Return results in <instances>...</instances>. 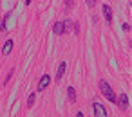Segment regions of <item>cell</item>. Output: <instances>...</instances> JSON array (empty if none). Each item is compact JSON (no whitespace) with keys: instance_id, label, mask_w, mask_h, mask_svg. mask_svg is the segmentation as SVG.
<instances>
[{"instance_id":"12","label":"cell","mask_w":132,"mask_h":117,"mask_svg":"<svg viewBox=\"0 0 132 117\" xmlns=\"http://www.w3.org/2000/svg\"><path fill=\"white\" fill-rule=\"evenodd\" d=\"M35 101H36V94H31V95L27 97V108H31V106L35 104Z\"/></svg>"},{"instance_id":"14","label":"cell","mask_w":132,"mask_h":117,"mask_svg":"<svg viewBox=\"0 0 132 117\" xmlns=\"http://www.w3.org/2000/svg\"><path fill=\"white\" fill-rule=\"evenodd\" d=\"M65 7L67 9H72L74 7V0H65Z\"/></svg>"},{"instance_id":"20","label":"cell","mask_w":132,"mask_h":117,"mask_svg":"<svg viewBox=\"0 0 132 117\" xmlns=\"http://www.w3.org/2000/svg\"><path fill=\"white\" fill-rule=\"evenodd\" d=\"M0 24H2V22H0Z\"/></svg>"},{"instance_id":"19","label":"cell","mask_w":132,"mask_h":117,"mask_svg":"<svg viewBox=\"0 0 132 117\" xmlns=\"http://www.w3.org/2000/svg\"><path fill=\"white\" fill-rule=\"evenodd\" d=\"M31 2H33V0H26V4H27V6H29V4H31Z\"/></svg>"},{"instance_id":"10","label":"cell","mask_w":132,"mask_h":117,"mask_svg":"<svg viewBox=\"0 0 132 117\" xmlns=\"http://www.w3.org/2000/svg\"><path fill=\"white\" fill-rule=\"evenodd\" d=\"M67 97H69L71 104L76 103V90H74V86H67Z\"/></svg>"},{"instance_id":"6","label":"cell","mask_w":132,"mask_h":117,"mask_svg":"<svg viewBox=\"0 0 132 117\" xmlns=\"http://www.w3.org/2000/svg\"><path fill=\"white\" fill-rule=\"evenodd\" d=\"M101 11H103V15H105V20H107V24L110 25L112 24V9H110V6H101Z\"/></svg>"},{"instance_id":"11","label":"cell","mask_w":132,"mask_h":117,"mask_svg":"<svg viewBox=\"0 0 132 117\" xmlns=\"http://www.w3.org/2000/svg\"><path fill=\"white\" fill-rule=\"evenodd\" d=\"M71 27H72V22H71V18L63 20V33H71Z\"/></svg>"},{"instance_id":"9","label":"cell","mask_w":132,"mask_h":117,"mask_svg":"<svg viewBox=\"0 0 132 117\" xmlns=\"http://www.w3.org/2000/svg\"><path fill=\"white\" fill-rule=\"evenodd\" d=\"M11 49H13V40H7V42L4 43V47H2V54H4V56H9Z\"/></svg>"},{"instance_id":"15","label":"cell","mask_w":132,"mask_h":117,"mask_svg":"<svg viewBox=\"0 0 132 117\" xmlns=\"http://www.w3.org/2000/svg\"><path fill=\"white\" fill-rule=\"evenodd\" d=\"M13 74H15V70H9V74H7V77H6V81H4V83H6V85H7V83H9V79H11V77H13Z\"/></svg>"},{"instance_id":"2","label":"cell","mask_w":132,"mask_h":117,"mask_svg":"<svg viewBox=\"0 0 132 117\" xmlns=\"http://www.w3.org/2000/svg\"><path fill=\"white\" fill-rule=\"evenodd\" d=\"M11 20H13V13L9 11V13H6L4 20H0V22H2V24H0V33H7L11 29Z\"/></svg>"},{"instance_id":"8","label":"cell","mask_w":132,"mask_h":117,"mask_svg":"<svg viewBox=\"0 0 132 117\" xmlns=\"http://www.w3.org/2000/svg\"><path fill=\"white\" fill-rule=\"evenodd\" d=\"M53 33H54L56 36H62V34H65V33H63V22H56V24L53 25Z\"/></svg>"},{"instance_id":"5","label":"cell","mask_w":132,"mask_h":117,"mask_svg":"<svg viewBox=\"0 0 132 117\" xmlns=\"http://www.w3.org/2000/svg\"><path fill=\"white\" fill-rule=\"evenodd\" d=\"M49 83H51V76L49 74H44L42 77H40V81H38V92H42V90H45L47 86H49Z\"/></svg>"},{"instance_id":"16","label":"cell","mask_w":132,"mask_h":117,"mask_svg":"<svg viewBox=\"0 0 132 117\" xmlns=\"http://www.w3.org/2000/svg\"><path fill=\"white\" fill-rule=\"evenodd\" d=\"M87 6H89V7H94V6H96V0H87Z\"/></svg>"},{"instance_id":"3","label":"cell","mask_w":132,"mask_h":117,"mask_svg":"<svg viewBox=\"0 0 132 117\" xmlns=\"http://www.w3.org/2000/svg\"><path fill=\"white\" fill-rule=\"evenodd\" d=\"M92 110H94V117H109V113L101 103H92Z\"/></svg>"},{"instance_id":"7","label":"cell","mask_w":132,"mask_h":117,"mask_svg":"<svg viewBox=\"0 0 132 117\" xmlns=\"http://www.w3.org/2000/svg\"><path fill=\"white\" fill-rule=\"evenodd\" d=\"M65 70H67V63H65V61H62V63L58 65V72H56V81H62V77L65 76Z\"/></svg>"},{"instance_id":"17","label":"cell","mask_w":132,"mask_h":117,"mask_svg":"<svg viewBox=\"0 0 132 117\" xmlns=\"http://www.w3.org/2000/svg\"><path fill=\"white\" fill-rule=\"evenodd\" d=\"M123 31H127V33H130V24H123Z\"/></svg>"},{"instance_id":"4","label":"cell","mask_w":132,"mask_h":117,"mask_svg":"<svg viewBox=\"0 0 132 117\" xmlns=\"http://www.w3.org/2000/svg\"><path fill=\"white\" fill-rule=\"evenodd\" d=\"M116 103H118V106H119L121 110H127V108H128V95H127V94L116 95Z\"/></svg>"},{"instance_id":"13","label":"cell","mask_w":132,"mask_h":117,"mask_svg":"<svg viewBox=\"0 0 132 117\" xmlns=\"http://www.w3.org/2000/svg\"><path fill=\"white\" fill-rule=\"evenodd\" d=\"M72 33H74L76 36L80 34V24H78V22H72Z\"/></svg>"},{"instance_id":"18","label":"cell","mask_w":132,"mask_h":117,"mask_svg":"<svg viewBox=\"0 0 132 117\" xmlns=\"http://www.w3.org/2000/svg\"><path fill=\"white\" fill-rule=\"evenodd\" d=\"M76 117H85V115H83V112H76Z\"/></svg>"},{"instance_id":"1","label":"cell","mask_w":132,"mask_h":117,"mask_svg":"<svg viewBox=\"0 0 132 117\" xmlns=\"http://www.w3.org/2000/svg\"><path fill=\"white\" fill-rule=\"evenodd\" d=\"M100 90H101V94H103L110 103H116V94H114L112 86H110L105 79H100Z\"/></svg>"}]
</instances>
